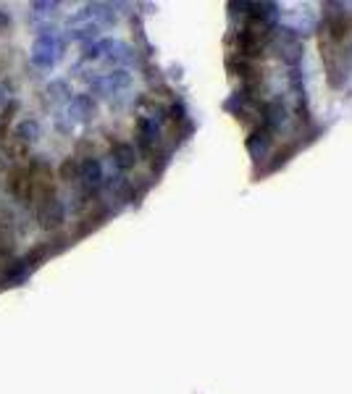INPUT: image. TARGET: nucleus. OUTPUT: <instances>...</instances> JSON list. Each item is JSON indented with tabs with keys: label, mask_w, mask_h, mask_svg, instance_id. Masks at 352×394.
I'll use <instances>...</instances> for the list:
<instances>
[{
	"label": "nucleus",
	"mask_w": 352,
	"mask_h": 394,
	"mask_svg": "<svg viewBox=\"0 0 352 394\" xmlns=\"http://www.w3.org/2000/svg\"><path fill=\"white\" fill-rule=\"evenodd\" d=\"M6 192L13 197V205L21 210H35V184L29 176L26 163H13L6 171Z\"/></svg>",
	"instance_id": "f257e3e1"
},
{
	"label": "nucleus",
	"mask_w": 352,
	"mask_h": 394,
	"mask_svg": "<svg viewBox=\"0 0 352 394\" xmlns=\"http://www.w3.org/2000/svg\"><path fill=\"white\" fill-rule=\"evenodd\" d=\"M35 221L42 232L55 234L66 221V203L58 195H50L35 203Z\"/></svg>",
	"instance_id": "f03ea898"
},
{
	"label": "nucleus",
	"mask_w": 352,
	"mask_h": 394,
	"mask_svg": "<svg viewBox=\"0 0 352 394\" xmlns=\"http://www.w3.org/2000/svg\"><path fill=\"white\" fill-rule=\"evenodd\" d=\"M42 137V126H39L37 118L26 116L21 118V121H16L13 124V142L16 144H24V147H29V144H35Z\"/></svg>",
	"instance_id": "7ed1b4c3"
},
{
	"label": "nucleus",
	"mask_w": 352,
	"mask_h": 394,
	"mask_svg": "<svg viewBox=\"0 0 352 394\" xmlns=\"http://www.w3.org/2000/svg\"><path fill=\"white\" fill-rule=\"evenodd\" d=\"M53 35L50 32H45V35H39L37 42H35V48H32V61L35 66L39 68H50L55 64V53H53Z\"/></svg>",
	"instance_id": "20e7f679"
},
{
	"label": "nucleus",
	"mask_w": 352,
	"mask_h": 394,
	"mask_svg": "<svg viewBox=\"0 0 352 394\" xmlns=\"http://www.w3.org/2000/svg\"><path fill=\"white\" fill-rule=\"evenodd\" d=\"M111 156H113V160H116V166L121 171L134 169V163H137V153H134V147H131V144H127V142H116V144H113Z\"/></svg>",
	"instance_id": "39448f33"
},
{
	"label": "nucleus",
	"mask_w": 352,
	"mask_h": 394,
	"mask_svg": "<svg viewBox=\"0 0 352 394\" xmlns=\"http://www.w3.org/2000/svg\"><path fill=\"white\" fill-rule=\"evenodd\" d=\"M58 179L64 184H79V158L66 156L58 166Z\"/></svg>",
	"instance_id": "423d86ee"
},
{
	"label": "nucleus",
	"mask_w": 352,
	"mask_h": 394,
	"mask_svg": "<svg viewBox=\"0 0 352 394\" xmlns=\"http://www.w3.org/2000/svg\"><path fill=\"white\" fill-rule=\"evenodd\" d=\"M48 97L50 100H68V84L66 82H50L48 84Z\"/></svg>",
	"instance_id": "0eeeda50"
},
{
	"label": "nucleus",
	"mask_w": 352,
	"mask_h": 394,
	"mask_svg": "<svg viewBox=\"0 0 352 394\" xmlns=\"http://www.w3.org/2000/svg\"><path fill=\"white\" fill-rule=\"evenodd\" d=\"M13 97H11V87H8V84H6V82H0V111H3V108H6V105L11 103Z\"/></svg>",
	"instance_id": "6e6552de"
},
{
	"label": "nucleus",
	"mask_w": 352,
	"mask_h": 394,
	"mask_svg": "<svg viewBox=\"0 0 352 394\" xmlns=\"http://www.w3.org/2000/svg\"><path fill=\"white\" fill-rule=\"evenodd\" d=\"M6 29H11V13L0 8V32H6Z\"/></svg>",
	"instance_id": "1a4fd4ad"
},
{
	"label": "nucleus",
	"mask_w": 352,
	"mask_h": 394,
	"mask_svg": "<svg viewBox=\"0 0 352 394\" xmlns=\"http://www.w3.org/2000/svg\"><path fill=\"white\" fill-rule=\"evenodd\" d=\"M74 37H77V39H90V37H95V26H87V29H77V32H74Z\"/></svg>",
	"instance_id": "9d476101"
}]
</instances>
